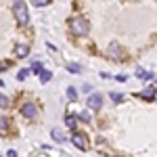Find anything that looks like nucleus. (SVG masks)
I'll list each match as a JSON object with an SVG mask.
<instances>
[{"label":"nucleus","mask_w":157,"mask_h":157,"mask_svg":"<svg viewBox=\"0 0 157 157\" xmlns=\"http://www.w3.org/2000/svg\"><path fill=\"white\" fill-rule=\"evenodd\" d=\"M107 55L111 57V59H120V57H121V48H120V44H115V42H113V44L109 46Z\"/></svg>","instance_id":"6"},{"label":"nucleus","mask_w":157,"mask_h":157,"mask_svg":"<svg viewBox=\"0 0 157 157\" xmlns=\"http://www.w3.org/2000/svg\"><path fill=\"white\" fill-rule=\"evenodd\" d=\"M48 2H50V0H32V4H34V6H46Z\"/></svg>","instance_id":"20"},{"label":"nucleus","mask_w":157,"mask_h":157,"mask_svg":"<svg viewBox=\"0 0 157 157\" xmlns=\"http://www.w3.org/2000/svg\"><path fill=\"white\" fill-rule=\"evenodd\" d=\"M9 105H11V101L4 97V94H0V107H2V109H6Z\"/></svg>","instance_id":"17"},{"label":"nucleus","mask_w":157,"mask_h":157,"mask_svg":"<svg viewBox=\"0 0 157 157\" xmlns=\"http://www.w3.org/2000/svg\"><path fill=\"white\" fill-rule=\"evenodd\" d=\"M6 157H17V153H15V151H9V155Z\"/></svg>","instance_id":"24"},{"label":"nucleus","mask_w":157,"mask_h":157,"mask_svg":"<svg viewBox=\"0 0 157 157\" xmlns=\"http://www.w3.org/2000/svg\"><path fill=\"white\" fill-rule=\"evenodd\" d=\"M78 117H80L82 121H90V115H88L86 111H80V113H78Z\"/></svg>","instance_id":"21"},{"label":"nucleus","mask_w":157,"mask_h":157,"mask_svg":"<svg viewBox=\"0 0 157 157\" xmlns=\"http://www.w3.org/2000/svg\"><path fill=\"white\" fill-rule=\"evenodd\" d=\"M13 11H15V17H17V21H19L21 25H25L27 21H29V15H27V4H25L23 0H15Z\"/></svg>","instance_id":"2"},{"label":"nucleus","mask_w":157,"mask_h":157,"mask_svg":"<svg viewBox=\"0 0 157 157\" xmlns=\"http://www.w3.org/2000/svg\"><path fill=\"white\" fill-rule=\"evenodd\" d=\"M27 75H29V69H21V71L17 73V78H19V80H25Z\"/></svg>","instance_id":"22"},{"label":"nucleus","mask_w":157,"mask_h":157,"mask_svg":"<svg viewBox=\"0 0 157 157\" xmlns=\"http://www.w3.org/2000/svg\"><path fill=\"white\" fill-rule=\"evenodd\" d=\"M69 27L73 29V34H78V36H86L90 32V25H88V21H86L84 17H73L71 21H69Z\"/></svg>","instance_id":"1"},{"label":"nucleus","mask_w":157,"mask_h":157,"mask_svg":"<svg viewBox=\"0 0 157 157\" xmlns=\"http://www.w3.org/2000/svg\"><path fill=\"white\" fill-rule=\"evenodd\" d=\"M15 55H17L19 59L27 57V55H29V46H27V44H17V48H15Z\"/></svg>","instance_id":"7"},{"label":"nucleus","mask_w":157,"mask_h":157,"mask_svg":"<svg viewBox=\"0 0 157 157\" xmlns=\"http://www.w3.org/2000/svg\"><path fill=\"white\" fill-rule=\"evenodd\" d=\"M40 78H42V82H48L50 78H52V73L50 71H40Z\"/></svg>","instance_id":"19"},{"label":"nucleus","mask_w":157,"mask_h":157,"mask_svg":"<svg viewBox=\"0 0 157 157\" xmlns=\"http://www.w3.org/2000/svg\"><path fill=\"white\" fill-rule=\"evenodd\" d=\"M115 80H117V82H126L128 78H126V75H115Z\"/></svg>","instance_id":"23"},{"label":"nucleus","mask_w":157,"mask_h":157,"mask_svg":"<svg viewBox=\"0 0 157 157\" xmlns=\"http://www.w3.org/2000/svg\"><path fill=\"white\" fill-rule=\"evenodd\" d=\"M136 75H138V78H143V80H147V82H149V80H153V78H155V73L151 71V73H147L145 69H140V67H138V69H136Z\"/></svg>","instance_id":"10"},{"label":"nucleus","mask_w":157,"mask_h":157,"mask_svg":"<svg viewBox=\"0 0 157 157\" xmlns=\"http://www.w3.org/2000/svg\"><path fill=\"white\" fill-rule=\"evenodd\" d=\"M21 113H23V117H27V120H36L38 117V107L34 103H25L23 107H21Z\"/></svg>","instance_id":"3"},{"label":"nucleus","mask_w":157,"mask_h":157,"mask_svg":"<svg viewBox=\"0 0 157 157\" xmlns=\"http://www.w3.org/2000/svg\"><path fill=\"white\" fill-rule=\"evenodd\" d=\"M67 97H69V101H75V98H78V92H75V88H67Z\"/></svg>","instance_id":"18"},{"label":"nucleus","mask_w":157,"mask_h":157,"mask_svg":"<svg viewBox=\"0 0 157 157\" xmlns=\"http://www.w3.org/2000/svg\"><path fill=\"white\" fill-rule=\"evenodd\" d=\"M88 107H90V109H101V107H103V97L97 94V92L90 94V97H88Z\"/></svg>","instance_id":"5"},{"label":"nucleus","mask_w":157,"mask_h":157,"mask_svg":"<svg viewBox=\"0 0 157 157\" xmlns=\"http://www.w3.org/2000/svg\"><path fill=\"white\" fill-rule=\"evenodd\" d=\"M65 67H67L71 73H80V71H82V67H80V65H75V63H67Z\"/></svg>","instance_id":"12"},{"label":"nucleus","mask_w":157,"mask_h":157,"mask_svg":"<svg viewBox=\"0 0 157 157\" xmlns=\"http://www.w3.org/2000/svg\"><path fill=\"white\" fill-rule=\"evenodd\" d=\"M6 130H9V120L0 115V132H6Z\"/></svg>","instance_id":"13"},{"label":"nucleus","mask_w":157,"mask_h":157,"mask_svg":"<svg viewBox=\"0 0 157 157\" xmlns=\"http://www.w3.org/2000/svg\"><path fill=\"white\" fill-rule=\"evenodd\" d=\"M71 143L78 147V149H88V138H86L84 134H80V132H75L71 136Z\"/></svg>","instance_id":"4"},{"label":"nucleus","mask_w":157,"mask_h":157,"mask_svg":"<svg viewBox=\"0 0 157 157\" xmlns=\"http://www.w3.org/2000/svg\"><path fill=\"white\" fill-rule=\"evenodd\" d=\"M140 97L147 98V101H153V98H155V86H149L147 90H143V92H140Z\"/></svg>","instance_id":"9"},{"label":"nucleus","mask_w":157,"mask_h":157,"mask_svg":"<svg viewBox=\"0 0 157 157\" xmlns=\"http://www.w3.org/2000/svg\"><path fill=\"white\" fill-rule=\"evenodd\" d=\"M42 151L48 157H69V155H65V153H61V151H57V149H48V147H42Z\"/></svg>","instance_id":"8"},{"label":"nucleus","mask_w":157,"mask_h":157,"mask_svg":"<svg viewBox=\"0 0 157 157\" xmlns=\"http://www.w3.org/2000/svg\"><path fill=\"white\" fill-rule=\"evenodd\" d=\"M50 134H52V138L59 140V143H61V140H65V132H63V130H52Z\"/></svg>","instance_id":"11"},{"label":"nucleus","mask_w":157,"mask_h":157,"mask_svg":"<svg viewBox=\"0 0 157 157\" xmlns=\"http://www.w3.org/2000/svg\"><path fill=\"white\" fill-rule=\"evenodd\" d=\"M65 126H67V128H75V117H73V115H67V117H65Z\"/></svg>","instance_id":"14"},{"label":"nucleus","mask_w":157,"mask_h":157,"mask_svg":"<svg viewBox=\"0 0 157 157\" xmlns=\"http://www.w3.org/2000/svg\"><path fill=\"white\" fill-rule=\"evenodd\" d=\"M109 97H111V101H113V103H120V101H124V94H120V92H111Z\"/></svg>","instance_id":"15"},{"label":"nucleus","mask_w":157,"mask_h":157,"mask_svg":"<svg viewBox=\"0 0 157 157\" xmlns=\"http://www.w3.org/2000/svg\"><path fill=\"white\" fill-rule=\"evenodd\" d=\"M29 71H32V73H40V71H42V63H40V61H36V63L32 65V69H29Z\"/></svg>","instance_id":"16"}]
</instances>
